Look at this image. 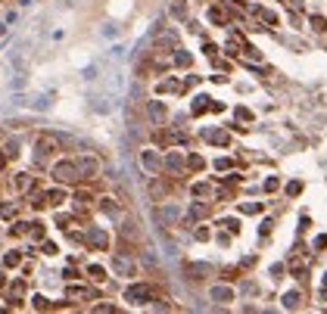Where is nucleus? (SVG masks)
<instances>
[{
	"mask_svg": "<svg viewBox=\"0 0 327 314\" xmlns=\"http://www.w3.org/2000/svg\"><path fill=\"white\" fill-rule=\"evenodd\" d=\"M190 215H194V218H203V215H206V209H203V206H199V202H196V206L190 209Z\"/></svg>",
	"mask_w": 327,
	"mask_h": 314,
	"instance_id": "obj_39",
	"label": "nucleus"
},
{
	"mask_svg": "<svg viewBox=\"0 0 327 314\" xmlns=\"http://www.w3.org/2000/svg\"><path fill=\"white\" fill-rule=\"evenodd\" d=\"M85 240H87L90 249H97V252H106V249H109V233L103 230V227H90Z\"/></svg>",
	"mask_w": 327,
	"mask_h": 314,
	"instance_id": "obj_4",
	"label": "nucleus"
},
{
	"mask_svg": "<svg viewBox=\"0 0 327 314\" xmlns=\"http://www.w3.org/2000/svg\"><path fill=\"white\" fill-rule=\"evenodd\" d=\"M112 271L119 277H134V274H137V265H134V258H128V255H122V252H119V255H112Z\"/></svg>",
	"mask_w": 327,
	"mask_h": 314,
	"instance_id": "obj_5",
	"label": "nucleus"
},
{
	"mask_svg": "<svg viewBox=\"0 0 327 314\" xmlns=\"http://www.w3.org/2000/svg\"><path fill=\"white\" fill-rule=\"evenodd\" d=\"M100 35H103V38H115V35H119V28H115V25H103Z\"/></svg>",
	"mask_w": 327,
	"mask_h": 314,
	"instance_id": "obj_36",
	"label": "nucleus"
},
{
	"mask_svg": "<svg viewBox=\"0 0 327 314\" xmlns=\"http://www.w3.org/2000/svg\"><path fill=\"white\" fill-rule=\"evenodd\" d=\"M187 274L194 277V280H199L203 274H209V268H206V265H190V268H187Z\"/></svg>",
	"mask_w": 327,
	"mask_h": 314,
	"instance_id": "obj_22",
	"label": "nucleus"
},
{
	"mask_svg": "<svg viewBox=\"0 0 327 314\" xmlns=\"http://www.w3.org/2000/svg\"><path fill=\"white\" fill-rule=\"evenodd\" d=\"M259 16H262V19L268 22V25H274V22H278V16H274V13H268V10H256Z\"/></svg>",
	"mask_w": 327,
	"mask_h": 314,
	"instance_id": "obj_33",
	"label": "nucleus"
},
{
	"mask_svg": "<svg viewBox=\"0 0 327 314\" xmlns=\"http://www.w3.org/2000/svg\"><path fill=\"white\" fill-rule=\"evenodd\" d=\"M172 16H174V19H184V16H187V3H184V0H174Z\"/></svg>",
	"mask_w": 327,
	"mask_h": 314,
	"instance_id": "obj_20",
	"label": "nucleus"
},
{
	"mask_svg": "<svg viewBox=\"0 0 327 314\" xmlns=\"http://www.w3.org/2000/svg\"><path fill=\"white\" fill-rule=\"evenodd\" d=\"M147 115H150V122H165V115H169V112H165V106L162 103H156V100H153V103H147Z\"/></svg>",
	"mask_w": 327,
	"mask_h": 314,
	"instance_id": "obj_9",
	"label": "nucleus"
},
{
	"mask_svg": "<svg viewBox=\"0 0 327 314\" xmlns=\"http://www.w3.org/2000/svg\"><path fill=\"white\" fill-rule=\"evenodd\" d=\"M209 19H212V22H218V25H221L224 19H228V16H224V10H221V6H212V10H209Z\"/></svg>",
	"mask_w": 327,
	"mask_h": 314,
	"instance_id": "obj_23",
	"label": "nucleus"
},
{
	"mask_svg": "<svg viewBox=\"0 0 327 314\" xmlns=\"http://www.w3.org/2000/svg\"><path fill=\"white\" fill-rule=\"evenodd\" d=\"M3 156L6 159H16V156H19V140H10V143H6V147H3Z\"/></svg>",
	"mask_w": 327,
	"mask_h": 314,
	"instance_id": "obj_21",
	"label": "nucleus"
},
{
	"mask_svg": "<svg viewBox=\"0 0 327 314\" xmlns=\"http://www.w3.org/2000/svg\"><path fill=\"white\" fill-rule=\"evenodd\" d=\"M221 227H228L231 233H237V230H240V221H234V218H228V221H221Z\"/></svg>",
	"mask_w": 327,
	"mask_h": 314,
	"instance_id": "obj_35",
	"label": "nucleus"
},
{
	"mask_svg": "<svg viewBox=\"0 0 327 314\" xmlns=\"http://www.w3.org/2000/svg\"><path fill=\"white\" fill-rule=\"evenodd\" d=\"M31 305H35L38 311H44V308H50V302L44 299V295H35V299H31Z\"/></svg>",
	"mask_w": 327,
	"mask_h": 314,
	"instance_id": "obj_31",
	"label": "nucleus"
},
{
	"mask_svg": "<svg viewBox=\"0 0 327 314\" xmlns=\"http://www.w3.org/2000/svg\"><path fill=\"white\" fill-rule=\"evenodd\" d=\"M312 28L315 31H327V19L324 16H312Z\"/></svg>",
	"mask_w": 327,
	"mask_h": 314,
	"instance_id": "obj_28",
	"label": "nucleus"
},
{
	"mask_svg": "<svg viewBox=\"0 0 327 314\" xmlns=\"http://www.w3.org/2000/svg\"><path fill=\"white\" fill-rule=\"evenodd\" d=\"M209 193H212V190H209V184H196L194 187V196H209Z\"/></svg>",
	"mask_w": 327,
	"mask_h": 314,
	"instance_id": "obj_32",
	"label": "nucleus"
},
{
	"mask_svg": "<svg viewBox=\"0 0 327 314\" xmlns=\"http://www.w3.org/2000/svg\"><path fill=\"white\" fill-rule=\"evenodd\" d=\"M44 255H56V246L53 243H44Z\"/></svg>",
	"mask_w": 327,
	"mask_h": 314,
	"instance_id": "obj_41",
	"label": "nucleus"
},
{
	"mask_svg": "<svg viewBox=\"0 0 327 314\" xmlns=\"http://www.w3.org/2000/svg\"><path fill=\"white\" fill-rule=\"evenodd\" d=\"M28 233L35 236V240H44V224H28Z\"/></svg>",
	"mask_w": 327,
	"mask_h": 314,
	"instance_id": "obj_30",
	"label": "nucleus"
},
{
	"mask_svg": "<svg viewBox=\"0 0 327 314\" xmlns=\"http://www.w3.org/2000/svg\"><path fill=\"white\" fill-rule=\"evenodd\" d=\"M0 218H16V206L13 202H3V206H0Z\"/></svg>",
	"mask_w": 327,
	"mask_h": 314,
	"instance_id": "obj_27",
	"label": "nucleus"
},
{
	"mask_svg": "<svg viewBox=\"0 0 327 314\" xmlns=\"http://www.w3.org/2000/svg\"><path fill=\"white\" fill-rule=\"evenodd\" d=\"M125 299H128L131 305H144V302L153 299V286H147V283H134V286H128V290H125Z\"/></svg>",
	"mask_w": 327,
	"mask_h": 314,
	"instance_id": "obj_3",
	"label": "nucleus"
},
{
	"mask_svg": "<svg viewBox=\"0 0 327 314\" xmlns=\"http://www.w3.org/2000/svg\"><path fill=\"white\" fill-rule=\"evenodd\" d=\"M174 63H178V65H184V69H187V65L194 63V59H190V53H187V50H174Z\"/></svg>",
	"mask_w": 327,
	"mask_h": 314,
	"instance_id": "obj_19",
	"label": "nucleus"
},
{
	"mask_svg": "<svg viewBox=\"0 0 327 314\" xmlns=\"http://www.w3.org/2000/svg\"><path fill=\"white\" fill-rule=\"evenodd\" d=\"M22 293H25V283H22V280H16V283H13V290H10L13 302H19V299H22Z\"/></svg>",
	"mask_w": 327,
	"mask_h": 314,
	"instance_id": "obj_25",
	"label": "nucleus"
},
{
	"mask_svg": "<svg viewBox=\"0 0 327 314\" xmlns=\"http://www.w3.org/2000/svg\"><path fill=\"white\" fill-rule=\"evenodd\" d=\"M203 140L209 143H218V147H224V143H231V134L224 128H203Z\"/></svg>",
	"mask_w": 327,
	"mask_h": 314,
	"instance_id": "obj_7",
	"label": "nucleus"
},
{
	"mask_svg": "<svg viewBox=\"0 0 327 314\" xmlns=\"http://www.w3.org/2000/svg\"><path fill=\"white\" fill-rule=\"evenodd\" d=\"M97 78V65H87L85 69V81H94Z\"/></svg>",
	"mask_w": 327,
	"mask_h": 314,
	"instance_id": "obj_37",
	"label": "nucleus"
},
{
	"mask_svg": "<svg viewBox=\"0 0 327 314\" xmlns=\"http://www.w3.org/2000/svg\"><path fill=\"white\" fill-rule=\"evenodd\" d=\"M212 299L215 302H234V290L231 286H212Z\"/></svg>",
	"mask_w": 327,
	"mask_h": 314,
	"instance_id": "obj_11",
	"label": "nucleus"
},
{
	"mask_svg": "<svg viewBox=\"0 0 327 314\" xmlns=\"http://www.w3.org/2000/svg\"><path fill=\"white\" fill-rule=\"evenodd\" d=\"M228 3H231V0H228ZM234 3H237V0H234Z\"/></svg>",
	"mask_w": 327,
	"mask_h": 314,
	"instance_id": "obj_45",
	"label": "nucleus"
},
{
	"mask_svg": "<svg viewBox=\"0 0 327 314\" xmlns=\"http://www.w3.org/2000/svg\"><path fill=\"white\" fill-rule=\"evenodd\" d=\"M75 165H78V174L85 177V181H90V177L100 174V159H97V156H81Z\"/></svg>",
	"mask_w": 327,
	"mask_h": 314,
	"instance_id": "obj_6",
	"label": "nucleus"
},
{
	"mask_svg": "<svg viewBox=\"0 0 327 314\" xmlns=\"http://www.w3.org/2000/svg\"><path fill=\"white\" fill-rule=\"evenodd\" d=\"M10 233H13V236H22V233H28V224H22V221H19V224H13V230H10Z\"/></svg>",
	"mask_w": 327,
	"mask_h": 314,
	"instance_id": "obj_34",
	"label": "nucleus"
},
{
	"mask_svg": "<svg viewBox=\"0 0 327 314\" xmlns=\"http://www.w3.org/2000/svg\"><path fill=\"white\" fill-rule=\"evenodd\" d=\"M187 165H190V168H203V159H199V156H190Z\"/></svg>",
	"mask_w": 327,
	"mask_h": 314,
	"instance_id": "obj_38",
	"label": "nucleus"
},
{
	"mask_svg": "<svg viewBox=\"0 0 327 314\" xmlns=\"http://www.w3.org/2000/svg\"><path fill=\"white\" fill-rule=\"evenodd\" d=\"M50 174H53V181H60V184H75V181H81L78 165H75V162H56L53 168H50Z\"/></svg>",
	"mask_w": 327,
	"mask_h": 314,
	"instance_id": "obj_2",
	"label": "nucleus"
},
{
	"mask_svg": "<svg viewBox=\"0 0 327 314\" xmlns=\"http://www.w3.org/2000/svg\"><path fill=\"white\" fill-rule=\"evenodd\" d=\"M3 165H6V156H3V149H0V171H3Z\"/></svg>",
	"mask_w": 327,
	"mask_h": 314,
	"instance_id": "obj_42",
	"label": "nucleus"
},
{
	"mask_svg": "<svg viewBox=\"0 0 327 314\" xmlns=\"http://www.w3.org/2000/svg\"><path fill=\"white\" fill-rule=\"evenodd\" d=\"M140 165H144L150 174H156L159 168H162V162H159V156H156L153 149H144V152H140Z\"/></svg>",
	"mask_w": 327,
	"mask_h": 314,
	"instance_id": "obj_8",
	"label": "nucleus"
},
{
	"mask_svg": "<svg viewBox=\"0 0 327 314\" xmlns=\"http://www.w3.org/2000/svg\"><path fill=\"white\" fill-rule=\"evenodd\" d=\"M240 211H246V215H256V211H262V206H259V202H243Z\"/></svg>",
	"mask_w": 327,
	"mask_h": 314,
	"instance_id": "obj_29",
	"label": "nucleus"
},
{
	"mask_svg": "<svg viewBox=\"0 0 327 314\" xmlns=\"http://www.w3.org/2000/svg\"><path fill=\"white\" fill-rule=\"evenodd\" d=\"M63 199H65V190H50L47 193V206H63Z\"/></svg>",
	"mask_w": 327,
	"mask_h": 314,
	"instance_id": "obj_16",
	"label": "nucleus"
},
{
	"mask_svg": "<svg viewBox=\"0 0 327 314\" xmlns=\"http://www.w3.org/2000/svg\"><path fill=\"white\" fill-rule=\"evenodd\" d=\"M165 165H169V171H174V174H178L181 168H184V156H181V152H169V159H165Z\"/></svg>",
	"mask_w": 327,
	"mask_h": 314,
	"instance_id": "obj_14",
	"label": "nucleus"
},
{
	"mask_svg": "<svg viewBox=\"0 0 327 314\" xmlns=\"http://www.w3.org/2000/svg\"><path fill=\"white\" fill-rule=\"evenodd\" d=\"M324 290H327V274H324Z\"/></svg>",
	"mask_w": 327,
	"mask_h": 314,
	"instance_id": "obj_44",
	"label": "nucleus"
},
{
	"mask_svg": "<svg viewBox=\"0 0 327 314\" xmlns=\"http://www.w3.org/2000/svg\"><path fill=\"white\" fill-rule=\"evenodd\" d=\"M13 187H16V190H31V187H35V177H31V174H16L13 177Z\"/></svg>",
	"mask_w": 327,
	"mask_h": 314,
	"instance_id": "obj_12",
	"label": "nucleus"
},
{
	"mask_svg": "<svg viewBox=\"0 0 327 314\" xmlns=\"http://www.w3.org/2000/svg\"><path fill=\"white\" fill-rule=\"evenodd\" d=\"M94 109H97V112H109L112 103H109V97H100V100H94Z\"/></svg>",
	"mask_w": 327,
	"mask_h": 314,
	"instance_id": "obj_26",
	"label": "nucleus"
},
{
	"mask_svg": "<svg viewBox=\"0 0 327 314\" xmlns=\"http://www.w3.org/2000/svg\"><path fill=\"white\" fill-rule=\"evenodd\" d=\"M100 211L109 215V218H119V206H115V199H109V196L100 199Z\"/></svg>",
	"mask_w": 327,
	"mask_h": 314,
	"instance_id": "obj_13",
	"label": "nucleus"
},
{
	"mask_svg": "<svg viewBox=\"0 0 327 314\" xmlns=\"http://www.w3.org/2000/svg\"><path fill=\"white\" fill-rule=\"evenodd\" d=\"M87 274H90V280H97V283H103V280H106V271L100 268V265H90Z\"/></svg>",
	"mask_w": 327,
	"mask_h": 314,
	"instance_id": "obj_18",
	"label": "nucleus"
},
{
	"mask_svg": "<svg viewBox=\"0 0 327 314\" xmlns=\"http://www.w3.org/2000/svg\"><path fill=\"white\" fill-rule=\"evenodd\" d=\"M299 302H303V299H299V293H287V295H283V308H299Z\"/></svg>",
	"mask_w": 327,
	"mask_h": 314,
	"instance_id": "obj_17",
	"label": "nucleus"
},
{
	"mask_svg": "<svg viewBox=\"0 0 327 314\" xmlns=\"http://www.w3.org/2000/svg\"><path fill=\"white\" fill-rule=\"evenodd\" d=\"M0 35H6V22H0Z\"/></svg>",
	"mask_w": 327,
	"mask_h": 314,
	"instance_id": "obj_43",
	"label": "nucleus"
},
{
	"mask_svg": "<svg viewBox=\"0 0 327 314\" xmlns=\"http://www.w3.org/2000/svg\"><path fill=\"white\" fill-rule=\"evenodd\" d=\"M53 152H60V140H56L53 134L38 137V143H35V162H38V165H47V159L53 156Z\"/></svg>",
	"mask_w": 327,
	"mask_h": 314,
	"instance_id": "obj_1",
	"label": "nucleus"
},
{
	"mask_svg": "<svg viewBox=\"0 0 327 314\" xmlns=\"http://www.w3.org/2000/svg\"><path fill=\"white\" fill-rule=\"evenodd\" d=\"M19 261H22V255H19V252H6V255H3V265H6V268H16Z\"/></svg>",
	"mask_w": 327,
	"mask_h": 314,
	"instance_id": "obj_24",
	"label": "nucleus"
},
{
	"mask_svg": "<svg viewBox=\"0 0 327 314\" xmlns=\"http://www.w3.org/2000/svg\"><path fill=\"white\" fill-rule=\"evenodd\" d=\"M203 53L206 56H215V44H209V41H206V44H203Z\"/></svg>",
	"mask_w": 327,
	"mask_h": 314,
	"instance_id": "obj_40",
	"label": "nucleus"
},
{
	"mask_svg": "<svg viewBox=\"0 0 327 314\" xmlns=\"http://www.w3.org/2000/svg\"><path fill=\"white\" fill-rule=\"evenodd\" d=\"M206 109H212V100H209V97H196V100H194V109H190V112H194V115H203Z\"/></svg>",
	"mask_w": 327,
	"mask_h": 314,
	"instance_id": "obj_15",
	"label": "nucleus"
},
{
	"mask_svg": "<svg viewBox=\"0 0 327 314\" xmlns=\"http://www.w3.org/2000/svg\"><path fill=\"white\" fill-rule=\"evenodd\" d=\"M65 295H69V299H94V290H90V286H69V290H65Z\"/></svg>",
	"mask_w": 327,
	"mask_h": 314,
	"instance_id": "obj_10",
	"label": "nucleus"
}]
</instances>
